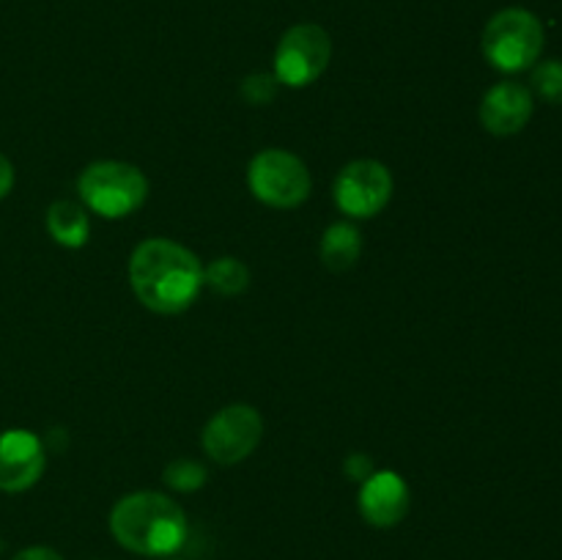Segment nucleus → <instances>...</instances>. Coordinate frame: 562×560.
Here are the masks:
<instances>
[{"mask_svg": "<svg viewBox=\"0 0 562 560\" xmlns=\"http://www.w3.org/2000/svg\"><path fill=\"white\" fill-rule=\"evenodd\" d=\"M130 283L137 300L154 313L187 311L203 289V264L190 247L173 239H146L130 258Z\"/></svg>", "mask_w": 562, "mask_h": 560, "instance_id": "f257e3e1", "label": "nucleus"}, {"mask_svg": "<svg viewBox=\"0 0 562 560\" xmlns=\"http://www.w3.org/2000/svg\"><path fill=\"white\" fill-rule=\"evenodd\" d=\"M113 538L143 558H170L190 538L184 508L162 492H132L110 511Z\"/></svg>", "mask_w": 562, "mask_h": 560, "instance_id": "f03ea898", "label": "nucleus"}, {"mask_svg": "<svg viewBox=\"0 0 562 560\" xmlns=\"http://www.w3.org/2000/svg\"><path fill=\"white\" fill-rule=\"evenodd\" d=\"M77 192L91 212L119 220L137 212L148 198V179L137 165L121 159L91 163L77 179Z\"/></svg>", "mask_w": 562, "mask_h": 560, "instance_id": "7ed1b4c3", "label": "nucleus"}, {"mask_svg": "<svg viewBox=\"0 0 562 560\" xmlns=\"http://www.w3.org/2000/svg\"><path fill=\"white\" fill-rule=\"evenodd\" d=\"M483 55L505 75L532 69L543 53V25L532 11L503 9L486 22L481 38Z\"/></svg>", "mask_w": 562, "mask_h": 560, "instance_id": "20e7f679", "label": "nucleus"}, {"mask_svg": "<svg viewBox=\"0 0 562 560\" xmlns=\"http://www.w3.org/2000/svg\"><path fill=\"white\" fill-rule=\"evenodd\" d=\"M247 184L261 203L274 209H294L311 195V173L296 154L285 148H267L256 154L247 168Z\"/></svg>", "mask_w": 562, "mask_h": 560, "instance_id": "39448f33", "label": "nucleus"}, {"mask_svg": "<svg viewBox=\"0 0 562 560\" xmlns=\"http://www.w3.org/2000/svg\"><path fill=\"white\" fill-rule=\"evenodd\" d=\"M333 58V38L322 25L289 27L274 49V77L289 88H305L324 75Z\"/></svg>", "mask_w": 562, "mask_h": 560, "instance_id": "423d86ee", "label": "nucleus"}, {"mask_svg": "<svg viewBox=\"0 0 562 560\" xmlns=\"http://www.w3.org/2000/svg\"><path fill=\"white\" fill-rule=\"evenodd\" d=\"M263 437L261 412L250 404H231L220 410L203 428V450L217 464H239Z\"/></svg>", "mask_w": 562, "mask_h": 560, "instance_id": "0eeeda50", "label": "nucleus"}, {"mask_svg": "<svg viewBox=\"0 0 562 560\" xmlns=\"http://www.w3.org/2000/svg\"><path fill=\"white\" fill-rule=\"evenodd\" d=\"M335 203L355 220L373 217L393 198V173L376 159H355L335 179Z\"/></svg>", "mask_w": 562, "mask_h": 560, "instance_id": "6e6552de", "label": "nucleus"}, {"mask_svg": "<svg viewBox=\"0 0 562 560\" xmlns=\"http://www.w3.org/2000/svg\"><path fill=\"white\" fill-rule=\"evenodd\" d=\"M47 467L42 439L27 428H5L0 432V489L3 492H25Z\"/></svg>", "mask_w": 562, "mask_h": 560, "instance_id": "1a4fd4ad", "label": "nucleus"}, {"mask_svg": "<svg viewBox=\"0 0 562 560\" xmlns=\"http://www.w3.org/2000/svg\"><path fill=\"white\" fill-rule=\"evenodd\" d=\"M360 514L373 527H395L412 505V492L404 478L393 470H376L360 486Z\"/></svg>", "mask_w": 562, "mask_h": 560, "instance_id": "9d476101", "label": "nucleus"}, {"mask_svg": "<svg viewBox=\"0 0 562 560\" xmlns=\"http://www.w3.org/2000/svg\"><path fill=\"white\" fill-rule=\"evenodd\" d=\"M532 93L530 88L521 86V82H497L486 91L481 102V124L486 126V132L497 137L516 135L527 126V121L532 119Z\"/></svg>", "mask_w": 562, "mask_h": 560, "instance_id": "9b49d317", "label": "nucleus"}, {"mask_svg": "<svg viewBox=\"0 0 562 560\" xmlns=\"http://www.w3.org/2000/svg\"><path fill=\"white\" fill-rule=\"evenodd\" d=\"M362 253V236L357 231V225L346 223H333L322 236V261L324 267L333 269V272H346L357 264Z\"/></svg>", "mask_w": 562, "mask_h": 560, "instance_id": "f8f14e48", "label": "nucleus"}, {"mask_svg": "<svg viewBox=\"0 0 562 560\" xmlns=\"http://www.w3.org/2000/svg\"><path fill=\"white\" fill-rule=\"evenodd\" d=\"M47 231L58 245L82 247L88 242V214L75 201H55L47 209Z\"/></svg>", "mask_w": 562, "mask_h": 560, "instance_id": "ddd939ff", "label": "nucleus"}, {"mask_svg": "<svg viewBox=\"0 0 562 560\" xmlns=\"http://www.w3.org/2000/svg\"><path fill=\"white\" fill-rule=\"evenodd\" d=\"M203 285H209V289L223 296L241 294L250 285V269L239 258L220 256L209 267H203Z\"/></svg>", "mask_w": 562, "mask_h": 560, "instance_id": "4468645a", "label": "nucleus"}, {"mask_svg": "<svg viewBox=\"0 0 562 560\" xmlns=\"http://www.w3.org/2000/svg\"><path fill=\"white\" fill-rule=\"evenodd\" d=\"M530 86L536 97H541L543 102L549 104H562V60L549 58V60H538L532 66V77Z\"/></svg>", "mask_w": 562, "mask_h": 560, "instance_id": "2eb2a0df", "label": "nucleus"}, {"mask_svg": "<svg viewBox=\"0 0 562 560\" xmlns=\"http://www.w3.org/2000/svg\"><path fill=\"white\" fill-rule=\"evenodd\" d=\"M206 467L192 459H176L162 470V481L176 492H198L206 483Z\"/></svg>", "mask_w": 562, "mask_h": 560, "instance_id": "dca6fc26", "label": "nucleus"}, {"mask_svg": "<svg viewBox=\"0 0 562 560\" xmlns=\"http://www.w3.org/2000/svg\"><path fill=\"white\" fill-rule=\"evenodd\" d=\"M278 77L258 71V75L245 77V82H241V97L250 104H269L274 99V93H278Z\"/></svg>", "mask_w": 562, "mask_h": 560, "instance_id": "f3484780", "label": "nucleus"}, {"mask_svg": "<svg viewBox=\"0 0 562 560\" xmlns=\"http://www.w3.org/2000/svg\"><path fill=\"white\" fill-rule=\"evenodd\" d=\"M344 470H346V475L349 478H355V481H366V478H371L373 472V461L368 459L366 453H351V456H346V464H344Z\"/></svg>", "mask_w": 562, "mask_h": 560, "instance_id": "a211bd4d", "label": "nucleus"}, {"mask_svg": "<svg viewBox=\"0 0 562 560\" xmlns=\"http://www.w3.org/2000/svg\"><path fill=\"white\" fill-rule=\"evenodd\" d=\"M11 560H64L60 552H55L53 547H27L20 549Z\"/></svg>", "mask_w": 562, "mask_h": 560, "instance_id": "6ab92c4d", "label": "nucleus"}, {"mask_svg": "<svg viewBox=\"0 0 562 560\" xmlns=\"http://www.w3.org/2000/svg\"><path fill=\"white\" fill-rule=\"evenodd\" d=\"M11 187H14V165L9 163L5 154H0V201L9 195Z\"/></svg>", "mask_w": 562, "mask_h": 560, "instance_id": "aec40b11", "label": "nucleus"}, {"mask_svg": "<svg viewBox=\"0 0 562 560\" xmlns=\"http://www.w3.org/2000/svg\"><path fill=\"white\" fill-rule=\"evenodd\" d=\"M170 560H176V558H170Z\"/></svg>", "mask_w": 562, "mask_h": 560, "instance_id": "412c9836", "label": "nucleus"}]
</instances>
